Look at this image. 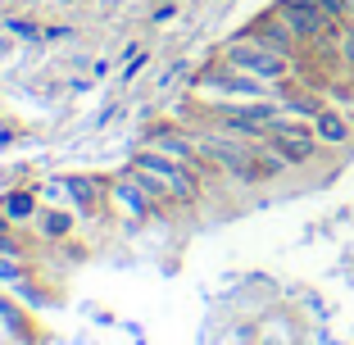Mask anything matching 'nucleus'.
Returning a JSON list of instances; mask_svg holds the SVG:
<instances>
[{"label":"nucleus","instance_id":"nucleus-1","mask_svg":"<svg viewBox=\"0 0 354 345\" xmlns=\"http://www.w3.org/2000/svg\"><path fill=\"white\" fill-rule=\"evenodd\" d=\"M132 178H141L150 187V196L155 200H177V205H191V200L200 196V173L191 164H182V159L164 155V150H141V155L132 159V168H127Z\"/></svg>","mask_w":354,"mask_h":345},{"label":"nucleus","instance_id":"nucleus-2","mask_svg":"<svg viewBox=\"0 0 354 345\" xmlns=\"http://www.w3.org/2000/svg\"><path fill=\"white\" fill-rule=\"evenodd\" d=\"M223 59H227L232 68H241V73L259 77V82H286V77H295L291 55L268 50V46L254 41V37H236L232 46H223Z\"/></svg>","mask_w":354,"mask_h":345},{"label":"nucleus","instance_id":"nucleus-3","mask_svg":"<svg viewBox=\"0 0 354 345\" xmlns=\"http://www.w3.org/2000/svg\"><path fill=\"white\" fill-rule=\"evenodd\" d=\"M109 196H114V209H123L127 223H146L150 214H155V205H159V200L150 196V187L141 178H132V173H123V178L109 187Z\"/></svg>","mask_w":354,"mask_h":345},{"label":"nucleus","instance_id":"nucleus-4","mask_svg":"<svg viewBox=\"0 0 354 345\" xmlns=\"http://www.w3.org/2000/svg\"><path fill=\"white\" fill-rule=\"evenodd\" d=\"M241 37H254V41H263L268 50H281V55H291V59H300V46H304L300 37L291 32V23L281 19L277 10H272V14H263V19H254L250 28L241 32Z\"/></svg>","mask_w":354,"mask_h":345},{"label":"nucleus","instance_id":"nucleus-5","mask_svg":"<svg viewBox=\"0 0 354 345\" xmlns=\"http://www.w3.org/2000/svg\"><path fill=\"white\" fill-rule=\"evenodd\" d=\"M313 136H318L323 146L341 150V146H350V141H354V123H350V114H345V109L323 105V109H318V118H313Z\"/></svg>","mask_w":354,"mask_h":345},{"label":"nucleus","instance_id":"nucleus-6","mask_svg":"<svg viewBox=\"0 0 354 345\" xmlns=\"http://www.w3.org/2000/svg\"><path fill=\"white\" fill-rule=\"evenodd\" d=\"M263 141H268V146L286 159V168H304L313 155H318V146H323L318 136H277V132H268Z\"/></svg>","mask_w":354,"mask_h":345},{"label":"nucleus","instance_id":"nucleus-7","mask_svg":"<svg viewBox=\"0 0 354 345\" xmlns=\"http://www.w3.org/2000/svg\"><path fill=\"white\" fill-rule=\"evenodd\" d=\"M41 232H46V236H68V232H73V214L46 209V214H41Z\"/></svg>","mask_w":354,"mask_h":345},{"label":"nucleus","instance_id":"nucleus-8","mask_svg":"<svg viewBox=\"0 0 354 345\" xmlns=\"http://www.w3.org/2000/svg\"><path fill=\"white\" fill-rule=\"evenodd\" d=\"M336 50H341V64H345V68L354 73V19L341 28V46H336Z\"/></svg>","mask_w":354,"mask_h":345},{"label":"nucleus","instance_id":"nucleus-9","mask_svg":"<svg viewBox=\"0 0 354 345\" xmlns=\"http://www.w3.org/2000/svg\"><path fill=\"white\" fill-rule=\"evenodd\" d=\"M5 32L28 37V41H41V37H46V28H37V23H28V19H10V23H5Z\"/></svg>","mask_w":354,"mask_h":345},{"label":"nucleus","instance_id":"nucleus-10","mask_svg":"<svg viewBox=\"0 0 354 345\" xmlns=\"http://www.w3.org/2000/svg\"><path fill=\"white\" fill-rule=\"evenodd\" d=\"M323 10L332 14L336 23H350L354 19V0H323Z\"/></svg>","mask_w":354,"mask_h":345},{"label":"nucleus","instance_id":"nucleus-11","mask_svg":"<svg viewBox=\"0 0 354 345\" xmlns=\"http://www.w3.org/2000/svg\"><path fill=\"white\" fill-rule=\"evenodd\" d=\"M28 214H32V200H28V196L5 200V218H28Z\"/></svg>","mask_w":354,"mask_h":345},{"label":"nucleus","instance_id":"nucleus-12","mask_svg":"<svg viewBox=\"0 0 354 345\" xmlns=\"http://www.w3.org/2000/svg\"><path fill=\"white\" fill-rule=\"evenodd\" d=\"M0 282H19V263L0 259Z\"/></svg>","mask_w":354,"mask_h":345},{"label":"nucleus","instance_id":"nucleus-13","mask_svg":"<svg viewBox=\"0 0 354 345\" xmlns=\"http://www.w3.org/2000/svg\"><path fill=\"white\" fill-rule=\"evenodd\" d=\"M173 14H177V10H173V5H168V0H164V5H159V10H155V23H168V19H173Z\"/></svg>","mask_w":354,"mask_h":345}]
</instances>
